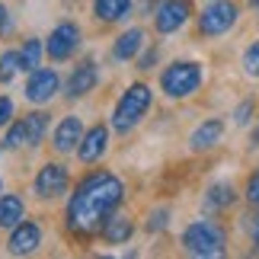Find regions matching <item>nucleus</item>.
I'll list each match as a JSON object with an SVG mask.
<instances>
[{
  "mask_svg": "<svg viewBox=\"0 0 259 259\" xmlns=\"http://www.w3.org/2000/svg\"><path fill=\"white\" fill-rule=\"evenodd\" d=\"M243 74L253 77V80H259V38L243 52Z\"/></svg>",
  "mask_w": 259,
  "mask_h": 259,
  "instance_id": "24",
  "label": "nucleus"
},
{
  "mask_svg": "<svg viewBox=\"0 0 259 259\" xmlns=\"http://www.w3.org/2000/svg\"><path fill=\"white\" fill-rule=\"evenodd\" d=\"M67 183H71V173H67V166H61V163H45L42 170L35 173L32 189H35L38 198H45V202H48V198L64 195Z\"/></svg>",
  "mask_w": 259,
  "mask_h": 259,
  "instance_id": "9",
  "label": "nucleus"
},
{
  "mask_svg": "<svg viewBox=\"0 0 259 259\" xmlns=\"http://www.w3.org/2000/svg\"><path fill=\"white\" fill-rule=\"evenodd\" d=\"M189 16H192V4L189 0H160L154 7V29L160 35H173L189 23Z\"/></svg>",
  "mask_w": 259,
  "mask_h": 259,
  "instance_id": "7",
  "label": "nucleus"
},
{
  "mask_svg": "<svg viewBox=\"0 0 259 259\" xmlns=\"http://www.w3.org/2000/svg\"><path fill=\"white\" fill-rule=\"evenodd\" d=\"M0 186H4V183H0Z\"/></svg>",
  "mask_w": 259,
  "mask_h": 259,
  "instance_id": "33",
  "label": "nucleus"
},
{
  "mask_svg": "<svg viewBox=\"0 0 259 259\" xmlns=\"http://www.w3.org/2000/svg\"><path fill=\"white\" fill-rule=\"evenodd\" d=\"M23 125H26V147H38V144H42V138L48 135L52 115H48V112H29L23 118Z\"/></svg>",
  "mask_w": 259,
  "mask_h": 259,
  "instance_id": "19",
  "label": "nucleus"
},
{
  "mask_svg": "<svg viewBox=\"0 0 259 259\" xmlns=\"http://www.w3.org/2000/svg\"><path fill=\"white\" fill-rule=\"evenodd\" d=\"M234 198H237V192H234L231 183H214L211 189H208L205 205L208 208H227V205H234Z\"/></svg>",
  "mask_w": 259,
  "mask_h": 259,
  "instance_id": "21",
  "label": "nucleus"
},
{
  "mask_svg": "<svg viewBox=\"0 0 259 259\" xmlns=\"http://www.w3.org/2000/svg\"><path fill=\"white\" fill-rule=\"evenodd\" d=\"M237 19H240V7H237L234 0H214V4L205 7L202 16H198V32L208 35V38H218V35L231 32L237 26Z\"/></svg>",
  "mask_w": 259,
  "mask_h": 259,
  "instance_id": "5",
  "label": "nucleus"
},
{
  "mask_svg": "<svg viewBox=\"0 0 259 259\" xmlns=\"http://www.w3.org/2000/svg\"><path fill=\"white\" fill-rule=\"evenodd\" d=\"M23 214H26V205H23V198H19L16 192L0 195V231L16 227L19 221H23Z\"/></svg>",
  "mask_w": 259,
  "mask_h": 259,
  "instance_id": "18",
  "label": "nucleus"
},
{
  "mask_svg": "<svg viewBox=\"0 0 259 259\" xmlns=\"http://www.w3.org/2000/svg\"><path fill=\"white\" fill-rule=\"evenodd\" d=\"M246 198H250L253 205H259V170L250 176V186H246Z\"/></svg>",
  "mask_w": 259,
  "mask_h": 259,
  "instance_id": "28",
  "label": "nucleus"
},
{
  "mask_svg": "<svg viewBox=\"0 0 259 259\" xmlns=\"http://www.w3.org/2000/svg\"><path fill=\"white\" fill-rule=\"evenodd\" d=\"M16 147H26V125H23V118H19V122H10L7 135H4V151H16Z\"/></svg>",
  "mask_w": 259,
  "mask_h": 259,
  "instance_id": "23",
  "label": "nucleus"
},
{
  "mask_svg": "<svg viewBox=\"0 0 259 259\" xmlns=\"http://www.w3.org/2000/svg\"><path fill=\"white\" fill-rule=\"evenodd\" d=\"M99 83V71H96V61H80L71 71V77H67V83H64V93L67 99H80L87 93H93V87Z\"/></svg>",
  "mask_w": 259,
  "mask_h": 259,
  "instance_id": "11",
  "label": "nucleus"
},
{
  "mask_svg": "<svg viewBox=\"0 0 259 259\" xmlns=\"http://www.w3.org/2000/svg\"><path fill=\"white\" fill-rule=\"evenodd\" d=\"M132 4L135 0H93V13L99 23H118L132 13Z\"/></svg>",
  "mask_w": 259,
  "mask_h": 259,
  "instance_id": "17",
  "label": "nucleus"
},
{
  "mask_svg": "<svg viewBox=\"0 0 259 259\" xmlns=\"http://www.w3.org/2000/svg\"><path fill=\"white\" fill-rule=\"evenodd\" d=\"M221 138H224V122L221 118H205V122L189 135V147H192V151H211L214 144H221Z\"/></svg>",
  "mask_w": 259,
  "mask_h": 259,
  "instance_id": "14",
  "label": "nucleus"
},
{
  "mask_svg": "<svg viewBox=\"0 0 259 259\" xmlns=\"http://www.w3.org/2000/svg\"><path fill=\"white\" fill-rule=\"evenodd\" d=\"M106 151H109V128L106 125H93L90 132H83L80 144H77V157H80V163H96Z\"/></svg>",
  "mask_w": 259,
  "mask_h": 259,
  "instance_id": "12",
  "label": "nucleus"
},
{
  "mask_svg": "<svg viewBox=\"0 0 259 259\" xmlns=\"http://www.w3.org/2000/svg\"><path fill=\"white\" fill-rule=\"evenodd\" d=\"M224 246H227V237L221 231V224L214 221H192L183 231V250L189 256L214 259V256H224Z\"/></svg>",
  "mask_w": 259,
  "mask_h": 259,
  "instance_id": "3",
  "label": "nucleus"
},
{
  "mask_svg": "<svg viewBox=\"0 0 259 259\" xmlns=\"http://www.w3.org/2000/svg\"><path fill=\"white\" fill-rule=\"evenodd\" d=\"M13 112H16V109H13V99H10V96H0V128H7L10 122H13Z\"/></svg>",
  "mask_w": 259,
  "mask_h": 259,
  "instance_id": "27",
  "label": "nucleus"
},
{
  "mask_svg": "<svg viewBox=\"0 0 259 259\" xmlns=\"http://www.w3.org/2000/svg\"><path fill=\"white\" fill-rule=\"evenodd\" d=\"M42 246V224L38 221H19L16 227H10V240H7V250L13 256H29Z\"/></svg>",
  "mask_w": 259,
  "mask_h": 259,
  "instance_id": "10",
  "label": "nucleus"
},
{
  "mask_svg": "<svg viewBox=\"0 0 259 259\" xmlns=\"http://www.w3.org/2000/svg\"><path fill=\"white\" fill-rule=\"evenodd\" d=\"M42 52H45L42 38H26L23 48H19V67H23V71H35V67L42 64Z\"/></svg>",
  "mask_w": 259,
  "mask_h": 259,
  "instance_id": "20",
  "label": "nucleus"
},
{
  "mask_svg": "<svg viewBox=\"0 0 259 259\" xmlns=\"http://www.w3.org/2000/svg\"><path fill=\"white\" fill-rule=\"evenodd\" d=\"M253 109H256V103H253V99H246V103H240V106L234 109V122H237V125H250V122H253Z\"/></svg>",
  "mask_w": 259,
  "mask_h": 259,
  "instance_id": "26",
  "label": "nucleus"
},
{
  "mask_svg": "<svg viewBox=\"0 0 259 259\" xmlns=\"http://www.w3.org/2000/svg\"><path fill=\"white\" fill-rule=\"evenodd\" d=\"M166 224H170V208H157V211L151 214V221H147V231H151V234H160Z\"/></svg>",
  "mask_w": 259,
  "mask_h": 259,
  "instance_id": "25",
  "label": "nucleus"
},
{
  "mask_svg": "<svg viewBox=\"0 0 259 259\" xmlns=\"http://www.w3.org/2000/svg\"><path fill=\"white\" fill-rule=\"evenodd\" d=\"M80 138H83V122L77 115H67L58 122L55 128V135H52V147L58 154H71L77 151V144H80Z\"/></svg>",
  "mask_w": 259,
  "mask_h": 259,
  "instance_id": "13",
  "label": "nucleus"
},
{
  "mask_svg": "<svg viewBox=\"0 0 259 259\" xmlns=\"http://www.w3.org/2000/svg\"><path fill=\"white\" fill-rule=\"evenodd\" d=\"M253 144H259V125H256V132H253Z\"/></svg>",
  "mask_w": 259,
  "mask_h": 259,
  "instance_id": "32",
  "label": "nucleus"
},
{
  "mask_svg": "<svg viewBox=\"0 0 259 259\" xmlns=\"http://www.w3.org/2000/svg\"><path fill=\"white\" fill-rule=\"evenodd\" d=\"M151 103H154V93L147 83H132L122 93V99L115 103V112H112V128L118 135H128L135 125L144 122V115L151 112Z\"/></svg>",
  "mask_w": 259,
  "mask_h": 259,
  "instance_id": "2",
  "label": "nucleus"
},
{
  "mask_svg": "<svg viewBox=\"0 0 259 259\" xmlns=\"http://www.w3.org/2000/svg\"><path fill=\"white\" fill-rule=\"evenodd\" d=\"M99 234H103V240H106V243L118 246V243H128V240H132L135 224H132V218H125V214H115V211H112V214H109L106 221H103Z\"/></svg>",
  "mask_w": 259,
  "mask_h": 259,
  "instance_id": "15",
  "label": "nucleus"
},
{
  "mask_svg": "<svg viewBox=\"0 0 259 259\" xmlns=\"http://www.w3.org/2000/svg\"><path fill=\"white\" fill-rule=\"evenodd\" d=\"M7 29H10V13H7V7L0 4V35H4Z\"/></svg>",
  "mask_w": 259,
  "mask_h": 259,
  "instance_id": "30",
  "label": "nucleus"
},
{
  "mask_svg": "<svg viewBox=\"0 0 259 259\" xmlns=\"http://www.w3.org/2000/svg\"><path fill=\"white\" fill-rule=\"evenodd\" d=\"M77 48H80V26L77 23H58L52 35L45 38V55L52 61H67L77 55Z\"/></svg>",
  "mask_w": 259,
  "mask_h": 259,
  "instance_id": "6",
  "label": "nucleus"
},
{
  "mask_svg": "<svg viewBox=\"0 0 259 259\" xmlns=\"http://www.w3.org/2000/svg\"><path fill=\"white\" fill-rule=\"evenodd\" d=\"M58 90H61V77H58V71H52V67H42L38 64L35 71H29V80H26V99L35 106H45L52 103V99L58 96Z\"/></svg>",
  "mask_w": 259,
  "mask_h": 259,
  "instance_id": "8",
  "label": "nucleus"
},
{
  "mask_svg": "<svg viewBox=\"0 0 259 259\" xmlns=\"http://www.w3.org/2000/svg\"><path fill=\"white\" fill-rule=\"evenodd\" d=\"M144 42H147L144 29H125V32L115 38V45H112V58L115 61H132V58L141 55Z\"/></svg>",
  "mask_w": 259,
  "mask_h": 259,
  "instance_id": "16",
  "label": "nucleus"
},
{
  "mask_svg": "<svg viewBox=\"0 0 259 259\" xmlns=\"http://www.w3.org/2000/svg\"><path fill=\"white\" fill-rule=\"evenodd\" d=\"M253 246L259 250V218H256V224H253Z\"/></svg>",
  "mask_w": 259,
  "mask_h": 259,
  "instance_id": "31",
  "label": "nucleus"
},
{
  "mask_svg": "<svg viewBox=\"0 0 259 259\" xmlns=\"http://www.w3.org/2000/svg\"><path fill=\"white\" fill-rule=\"evenodd\" d=\"M19 71H23V67H19V52H4L0 55V83H10Z\"/></svg>",
  "mask_w": 259,
  "mask_h": 259,
  "instance_id": "22",
  "label": "nucleus"
},
{
  "mask_svg": "<svg viewBox=\"0 0 259 259\" xmlns=\"http://www.w3.org/2000/svg\"><path fill=\"white\" fill-rule=\"evenodd\" d=\"M138 64H141V71H151V67L157 64V48H147V52L138 58Z\"/></svg>",
  "mask_w": 259,
  "mask_h": 259,
  "instance_id": "29",
  "label": "nucleus"
},
{
  "mask_svg": "<svg viewBox=\"0 0 259 259\" xmlns=\"http://www.w3.org/2000/svg\"><path fill=\"white\" fill-rule=\"evenodd\" d=\"M202 80H205V67L198 61H173L160 74V90L166 99H186L198 93Z\"/></svg>",
  "mask_w": 259,
  "mask_h": 259,
  "instance_id": "4",
  "label": "nucleus"
},
{
  "mask_svg": "<svg viewBox=\"0 0 259 259\" xmlns=\"http://www.w3.org/2000/svg\"><path fill=\"white\" fill-rule=\"evenodd\" d=\"M122 198H125V183L115 173L96 170V173L83 176L74 189L71 202H67V211H64L67 231L77 237L99 234L103 221L122 205Z\"/></svg>",
  "mask_w": 259,
  "mask_h": 259,
  "instance_id": "1",
  "label": "nucleus"
}]
</instances>
